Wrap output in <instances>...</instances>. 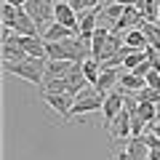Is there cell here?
Masks as SVG:
<instances>
[{"label": "cell", "instance_id": "33", "mask_svg": "<svg viewBox=\"0 0 160 160\" xmlns=\"http://www.w3.org/2000/svg\"><path fill=\"white\" fill-rule=\"evenodd\" d=\"M46 3H51V6H56V3H62V0H46Z\"/></svg>", "mask_w": 160, "mask_h": 160}, {"label": "cell", "instance_id": "31", "mask_svg": "<svg viewBox=\"0 0 160 160\" xmlns=\"http://www.w3.org/2000/svg\"><path fill=\"white\" fill-rule=\"evenodd\" d=\"M149 131H152V133H158V136H160V120H158V123H152V128H149Z\"/></svg>", "mask_w": 160, "mask_h": 160}, {"label": "cell", "instance_id": "23", "mask_svg": "<svg viewBox=\"0 0 160 160\" xmlns=\"http://www.w3.org/2000/svg\"><path fill=\"white\" fill-rule=\"evenodd\" d=\"M96 11H102V13H104L107 19H112V22H118V19L123 16V11H126V6H120V3H112V6H107V8H102V6H99Z\"/></svg>", "mask_w": 160, "mask_h": 160}, {"label": "cell", "instance_id": "10", "mask_svg": "<svg viewBox=\"0 0 160 160\" xmlns=\"http://www.w3.org/2000/svg\"><path fill=\"white\" fill-rule=\"evenodd\" d=\"M120 75H123L120 69H102V75H99V80H96V86H93V88L107 96V93L120 83Z\"/></svg>", "mask_w": 160, "mask_h": 160}, {"label": "cell", "instance_id": "17", "mask_svg": "<svg viewBox=\"0 0 160 160\" xmlns=\"http://www.w3.org/2000/svg\"><path fill=\"white\" fill-rule=\"evenodd\" d=\"M27 56H29V53L24 51L22 46H19L16 40H13V43H6V46H3V62H24Z\"/></svg>", "mask_w": 160, "mask_h": 160}, {"label": "cell", "instance_id": "20", "mask_svg": "<svg viewBox=\"0 0 160 160\" xmlns=\"http://www.w3.org/2000/svg\"><path fill=\"white\" fill-rule=\"evenodd\" d=\"M19 11H22L19 6H13V3L3 0V11H0V19H3V24H6V27H13V24H16V19H19Z\"/></svg>", "mask_w": 160, "mask_h": 160}, {"label": "cell", "instance_id": "3", "mask_svg": "<svg viewBox=\"0 0 160 160\" xmlns=\"http://www.w3.org/2000/svg\"><path fill=\"white\" fill-rule=\"evenodd\" d=\"M123 107H126V91H109L107 93V99H104V107H102V112H104V128L112 123L115 118H118L120 112H123Z\"/></svg>", "mask_w": 160, "mask_h": 160}, {"label": "cell", "instance_id": "8", "mask_svg": "<svg viewBox=\"0 0 160 160\" xmlns=\"http://www.w3.org/2000/svg\"><path fill=\"white\" fill-rule=\"evenodd\" d=\"M75 64H78V62L48 59V64H46V80H62V78H67V75L75 69ZM46 80H43V83H46Z\"/></svg>", "mask_w": 160, "mask_h": 160}, {"label": "cell", "instance_id": "19", "mask_svg": "<svg viewBox=\"0 0 160 160\" xmlns=\"http://www.w3.org/2000/svg\"><path fill=\"white\" fill-rule=\"evenodd\" d=\"M83 75H86L88 86H96L99 75H102V64H99L93 56H91V59H86V62H83Z\"/></svg>", "mask_w": 160, "mask_h": 160}, {"label": "cell", "instance_id": "22", "mask_svg": "<svg viewBox=\"0 0 160 160\" xmlns=\"http://www.w3.org/2000/svg\"><path fill=\"white\" fill-rule=\"evenodd\" d=\"M144 51H133V48H128V53L123 56V69H128V72H133V69L139 67V64L144 62Z\"/></svg>", "mask_w": 160, "mask_h": 160}, {"label": "cell", "instance_id": "21", "mask_svg": "<svg viewBox=\"0 0 160 160\" xmlns=\"http://www.w3.org/2000/svg\"><path fill=\"white\" fill-rule=\"evenodd\" d=\"M139 118L144 120V123H158V104L152 102H139Z\"/></svg>", "mask_w": 160, "mask_h": 160}, {"label": "cell", "instance_id": "6", "mask_svg": "<svg viewBox=\"0 0 160 160\" xmlns=\"http://www.w3.org/2000/svg\"><path fill=\"white\" fill-rule=\"evenodd\" d=\"M142 22H144V13L139 11L136 6H126L123 16L115 22V32H128V29H136V27H142Z\"/></svg>", "mask_w": 160, "mask_h": 160}, {"label": "cell", "instance_id": "30", "mask_svg": "<svg viewBox=\"0 0 160 160\" xmlns=\"http://www.w3.org/2000/svg\"><path fill=\"white\" fill-rule=\"evenodd\" d=\"M112 3H120V6H133L136 0H112Z\"/></svg>", "mask_w": 160, "mask_h": 160}, {"label": "cell", "instance_id": "16", "mask_svg": "<svg viewBox=\"0 0 160 160\" xmlns=\"http://www.w3.org/2000/svg\"><path fill=\"white\" fill-rule=\"evenodd\" d=\"M123 43H126L128 48H133V51H144V48L149 46L147 38H144V32H142L139 27H136V29H128V32L123 35Z\"/></svg>", "mask_w": 160, "mask_h": 160}, {"label": "cell", "instance_id": "2", "mask_svg": "<svg viewBox=\"0 0 160 160\" xmlns=\"http://www.w3.org/2000/svg\"><path fill=\"white\" fill-rule=\"evenodd\" d=\"M40 99L62 118V123H69V109H72V104H75V96H69V93H46V91H40Z\"/></svg>", "mask_w": 160, "mask_h": 160}, {"label": "cell", "instance_id": "1", "mask_svg": "<svg viewBox=\"0 0 160 160\" xmlns=\"http://www.w3.org/2000/svg\"><path fill=\"white\" fill-rule=\"evenodd\" d=\"M46 64H48V59L27 56L24 62H3V69L8 75H16V78L32 83V86H43V80H46Z\"/></svg>", "mask_w": 160, "mask_h": 160}, {"label": "cell", "instance_id": "9", "mask_svg": "<svg viewBox=\"0 0 160 160\" xmlns=\"http://www.w3.org/2000/svg\"><path fill=\"white\" fill-rule=\"evenodd\" d=\"M96 19H99V11H83L80 13V24H78V32H80V38L83 40H88L91 43V38H93V32H96Z\"/></svg>", "mask_w": 160, "mask_h": 160}, {"label": "cell", "instance_id": "4", "mask_svg": "<svg viewBox=\"0 0 160 160\" xmlns=\"http://www.w3.org/2000/svg\"><path fill=\"white\" fill-rule=\"evenodd\" d=\"M107 131L112 133V142H120V139L128 142V139H131V112L123 107V112H120L118 118L107 126Z\"/></svg>", "mask_w": 160, "mask_h": 160}, {"label": "cell", "instance_id": "11", "mask_svg": "<svg viewBox=\"0 0 160 160\" xmlns=\"http://www.w3.org/2000/svg\"><path fill=\"white\" fill-rule=\"evenodd\" d=\"M126 149H128V155H131V160H149V147H147L144 133L142 136H131L128 144H126Z\"/></svg>", "mask_w": 160, "mask_h": 160}, {"label": "cell", "instance_id": "27", "mask_svg": "<svg viewBox=\"0 0 160 160\" xmlns=\"http://www.w3.org/2000/svg\"><path fill=\"white\" fill-rule=\"evenodd\" d=\"M115 160H131L128 149H126V147H123V149H118V152H115Z\"/></svg>", "mask_w": 160, "mask_h": 160}, {"label": "cell", "instance_id": "26", "mask_svg": "<svg viewBox=\"0 0 160 160\" xmlns=\"http://www.w3.org/2000/svg\"><path fill=\"white\" fill-rule=\"evenodd\" d=\"M67 3L72 6V11H78V13L86 11V0H67Z\"/></svg>", "mask_w": 160, "mask_h": 160}, {"label": "cell", "instance_id": "18", "mask_svg": "<svg viewBox=\"0 0 160 160\" xmlns=\"http://www.w3.org/2000/svg\"><path fill=\"white\" fill-rule=\"evenodd\" d=\"M144 32V38H147V43L152 48H158L160 51V24H152V22H142V27H139Z\"/></svg>", "mask_w": 160, "mask_h": 160}, {"label": "cell", "instance_id": "13", "mask_svg": "<svg viewBox=\"0 0 160 160\" xmlns=\"http://www.w3.org/2000/svg\"><path fill=\"white\" fill-rule=\"evenodd\" d=\"M67 38H78V32L69 27H64V24L53 22L46 27V32H43V40H53V43H59V40H67Z\"/></svg>", "mask_w": 160, "mask_h": 160}, {"label": "cell", "instance_id": "29", "mask_svg": "<svg viewBox=\"0 0 160 160\" xmlns=\"http://www.w3.org/2000/svg\"><path fill=\"white\" fill-rule=\"evenodd\" d=\"M149 160H160V147H155V149H149Z\"/></svg>", "mask_w": 160, "mask_h": 160}, {"label": "cell", "instance_id": "28", "mask_svg": "<svg viewBox=\"0 0 160 160\" xmlns=\"http://www.w3.org/2000/svg\"><path fill=\"white\" fill-rule=\"evenodd\" d=\"M102 6V0H86V11H96Z\"/></svg>", "mask_w": 160, "mask_h": 160}, {"label": "cell", "instance_id": "34", "mask_svg": "<svg viewBox=\"0 0 160 160\" xmlns=\"http://www.w3.org/2000/svg\"><path fill=\"white\" fill-rule=\"evenodd\" d=\"M158 120H160V104H158Z\"/></svg>", "mask_w": 160, "mask_h": 160}, {"label": "cell", "instance_id": "12", "mask_svg": "<svg viewBox=\"0 0 160 160\" xmlns=\"http://www.w3.org/2000/svg\"><path fill=\"white\" fill-rule=\"evenodd\" d=\"M38 29H40V27H38V22L29 16L27 8H22V11H19L16 24H13V32H16V35H38Z\"/></svg>", "mask_w": 160, "mask_h": 160}, {"label": "cell", "instance_id": "7", "mask_svg": "<svg viewBox=\"0 0 160 160\" xmlns=\"http://www.w3.org/2000/svg\"><path fill=\"white\" fill-rule=\"evenodd\" d=\"M29 11V16L38 22V27H43V24H48L53 19V6L51 3H46V0H27V6H24Z\"/></svg>", "mask_w": 160, "mask_h": 160}, {"label": "cell", "instance_id": "32", "mask_svg": "<svg viewBox=\"0 0 160 160\" xmlns=\"http://www.w3.org/2000/svg\"><path fill=\"white\" fill-rule=\"evenodd\" d=\"M8 3H13V6H19V8H24V6H27V0H8Z\"/></svg>", "mask_w": 160, "mask_h": 160}, {"label": "cell", "instance_id": "14", "mask_svg": "<svg viewBox=\"0 0 160 160\" xmlns=\"http://www.w3.org/2000/svg\"><path fill=\"white\" fill-rule=\"evenodd\" d=\"M120 86H123V91L139 93L142 88H147V80L139 78L136 72H128V69H123V75H120Z\"/></svg>", "mask_w": 160, "mask_h": 160}, {"label": "cell", "instance_id": "24", "mask_svg": "<svg viewBox=\"0 0 160 160\" xmlns=\"http://www.w3.org/2000/svg\"><path fill=\"white\" fill-rule=\"evenodd\" d=\"M144 80H147V88H160V72L158 69H149Z\"/></svg>", "mask_w": 160, "mask_h": 160}, {"label": "cell", "instance_id": "15", "mask_svg": "<svg viewBox=\"0 0 160 160\" xmlns=\"http://www.w3.org/2000/svg\"><path fill=\"white\" fill-rule=\"evenodd\" d=\"M109 35H112V32H109V29H102V27L93 32V38H91V56L96 59V62L102 59V51H104V46H107Z\"/></svg>", "mask_w": 160, "mask_h": 160}, {"label": "cell", "instance_id": "5", "mask_svg": "<svg viewBox=\"0 0 160 160\" xmlns=\"http://www.w3.org/2000/svg\"><path fill=\"white\" fill-rule=\"evenodd\" d=\"M53 22H59V24H64V27H69V29H75V32H78L80 13L72 11V6H69L67 0H62V3H56V6H53ZM78 35H80V32H78Z\"/></svg>", "mask_w": 160, "mask_h": 160}, {"label": "cell", "instance_id": "25", "mask_svg": "<svg viewBox=\"0 0 160 160\" xmlns=\"http://www.w3.org/2000/svg\"><path fill=\"white\" fill-rule=\"evenodd\" d=\"M149 69H152V62H149V59H144V62L139 64V67L133 69V72H136L139 78H147V72H149Z\"/></svg>", "mask_w": 160, "mask_h": 160}]
</instances>
